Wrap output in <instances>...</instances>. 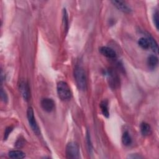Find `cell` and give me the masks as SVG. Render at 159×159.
Returning a JSON list of instances; mask_svg holds the SVG:
<instances>
[{"mask_svg":"<svg viewBox=\"0 0 159 159\" xmlns=\"http://www.w3.org/2000/svg\"><path fill=\"white\" fill-rule=\"evenodd\" d=\"M129 158H142V157H141L140 155H137V154H135V155H131V156H129Z\"/></svg>","mask_w":159,"mask_h":159,"instance_id":"7402d4cb","label":"cell"},{"mask_svg":"<svg viewBox=\"0 0 159 159\" xmlns=\"http://www.w3.org/2000/svg\"><path fill=\"white\" fill-rule=\"evenodd\" d=\"M141 131L144 136H149L151 134V128L147 123H142L141 124Z\"/></svg>","mask_w":159,"mask_h":159,"instance_id":"30bf717a","label":"cell"},{"mask_svg":"<svg viewBox=\"0 0 159 159\" xmlns=\"http://www.w3.org/2000/svg\"><path fill=\"white\" fill-rule=\"evenodd\" d=\"M147 39L149 42L150 47L152 49V51L155 53L157 54L158 53V44H157V42L155 41V40L153 37H152L150 35H148Z\"/></svg>","mask_w":159,"mask_h":159,"instance_id":"5bb4252c","label":"cell"},{"mask_svg":"<svg viewBox=\"0 0 159 159\" xmlns=\"http://www.w3.org/2000/svg\"><path fill=\"white\" fill-rule=\"evenodd\" d=\"M111 3L114 6H116L119 10L124 13H129L131 12V8L126 5V3L123 1H112Z\"/></svg>","mask_w":159,"mask_h":159,"instance_id":"52a82bcc","label":"cell"},{"mask_svg":"<svg viewBox=\"0 0 159 159\" xmlns=\"http://www.w3.org/2000/svg\"><path fill=\"white\" fill-rule=\"evenodd\" d=\"M100 108L101 109L102 113L104 117L108 118L109 116V112L108 109V103L106 100H103L100 104Z\"/></svg>","mask_w":159,"mask_h":159,"instance_id":"4fadbf2b","label":"cell"},{"mask_svg":"<svg viewBox=\"0 0 159 159\" xmlns=\"http://www.w3.org/2000/svg\"><path fill=\"white\" fill-rule=\"evenodd\" d=\"M57 91L59 98L62 101H67L70 99L71 93L68 85L65 82H60L57 86Z\"/></svg>","mask_w":159,"mask_h":159,"instance_id":"7a4b0ae2","label":"cell"},{"mask_svg":"<svg viewBox=\"0 0 159 159\" xmlns=\"http://www.w3.org/2000/svg\"><path fill=\"white\" fill-rule=\"evenodd\" d=\"M138 44L139 45V46L141 48H142L144 49H148L150 47L149 42L148 41L147 38L142 37V38L139 39V41H138Z\"/></svg>","mask_w":159,"mask_h":159,"instance_id":"2e32d148","label":"cell"},{"mask_svg":"<svg viewBox=\"0 0 159 159\" xmlns=\"http://www.w3.org/2000/svg\"><path fill=\"white\" fill-rule=\"evenodd\" d=\"M8 155L13 159H21L26 157L25 153L21 150H11L9 152Z\"/></svg>","mask_w":159,"mask_h":159,"instance_id":"9c48e42d","label":"cell"},{"mask_svg":"<svg viewBox=\"0 0 159 159\" xmlns=\"http://www.w3.org/2000/svg\"><path fill=\"white\" fill-rule=\"evenodd\" d=\"M19 90L24 100L29 101L31 98V92L29 85L24 82H22L19 84Z\"/></svg>","mask_w":159,"mask_h":159,"instance_id":"8992f818","label":"cell"},{"mask_svg":"<svg viewBox=\"0 0 159 159\" xmlns=\"http://www.w3.org/2000/svg\"><path fill=\"white\" fill-rule=\"evenodd\" d=\"M13 131V128L11 127H8L6 129L5 132V136H4V139L6 140L9 136V135L10 134V133L11 132V131Z\"/></svg>","mask_w":159,"mask_h":159,"instance_id":"d6986e66","label":"cell"},{"mask_svg":"<svg viewBox=\"0 0 159 159\" xmlns=\"http://www.w3.org/2000/svg\"><path fill=\"white\" fill-rule=\"evenodd\" d=\"M109 79V82H110V85L113 86L115 87L116 85L119 84V79L117 76V75L112 71H109V74H108Z\"/></svg>","mask_w":159,"mask_h":159,"instance_id":"8fae6325","label":"cell"},{"mask_svg":"<svg viewBox=\"0 0 159 159\" xmlns=\"http://www.w3.org/2000/svg\"><path fill=\"white\" fill-rule=\"evenodd\" d=\"M87 143H88V150H90V152H91L92 150V142H91V140H90V134L88 132L87 133Z\"/></svg>","mask_w":159,"mask_h":159,"instance_id":"ffe728a7","label":"cell"},{"mask_svg":"<svg viewBox=\"0 0 159 159\" xmlns=\"http://www.w3.org/2000/svg\"><path fill=\"white\" fill-rule=\"evenodd\" d=\"M41 106L43 109L47 112H51L52 111H54L55 104L54 101L51 99V98H44L41 101Z\"/></svg>","mask_w":159,"mask_h":159,"instance_id":"5b68a950","label":"cell"},{"mask_svg":"<svg viewBox=\"0 0 159 159\" xmlns=\"http://www.w3.org/2000/svg\"><path fill=\"white\" fill-rule=\"evenodd\" d=\"M100 53L104 56L109 59H115L116 57V52L108 47H101L100 48Z\"/></svg>","mask_w":159,"mask_h":159,"instance_id":"ba28073f","label":"cell"},{"mask_svg":"<svg viewBox=\"0 0 159 159\" xmlns=\"http://www.w3.org/2000/svg\"><path fill=\"white\" fill-rule=\"evenodd\" d=\"M0 96H1V99L2 100L5 102V103H7L8 101V95L6 93V92L4 91V90L2 88L1 89V93H0Z\"/></svg>","mask_w":159,"mask_h":159,"instance_id":"ac0fdd59","label":"cell"},{"mask_svg":"<svg viewBox=\"0 0 159 159\" xmlns=\"http://www.w3.org/2000/svg\"><path fill=\"white\" fill-rule=\"evenodd\" d=\"M153 19L154 24H155L157 29L158 30V26H159V23H158V13L157 11H155V13L153 14Z\"/></svg>","mask_w":159,"mask_h":159,"instance_id":"e0dca14e","label":"cell"},{"mask_svg":"<svg viewBox=\"0 0 159 159\" xmlns=\"http://www.w3.org/2000/svg\"><path fill=\"white\" fill-rule=\"evenodd\" d=\"M27 120H28L29 126H31L33 132L35 134L39 135L40 133H41V131H40L39 127V126L37 123V121L35 120L34 110H33L32 108H31V107H29L27 109Z\"/></svg>","mask_w":159,"mask_h":159,"instance_id":"3957f363","label":"cell"},{"mask_svg":"<svg viewBox=\"0 0 159 159\" xmlns=\"http://www.w3.org/2000/svg\"><path fill=\"white\" fill-rule=\"evenodd\" d=\"M66 156L68 158H79L80 149L78 145L75 142H70L66 147Z\"/></svg>","mask_w":159,"mask_h":159,"instance_id":"277c9868","label":"cell"},{"mask_svg":"<svg viewBox=\"0 0 159 159\" xmlns=\"http://www.w3.org/2000/svg\"><path fill=\"white\" fill-rule=\"evenodd\" d=\"M158 63V59L157 56L152 55L148 57L147 63L150 68L152 69L155 68L157 66Z\"/></svg>","mask_w":159,"mask_h":159,"instance_id":"7c38bea8","label":"cell"},{"mask_svg":"<svg viewBox=\"0 0 159 159\" xmlns=\"http://www.w3.org/2000/svg\"><path fill=\"white\" fill-rule=\"evenodd\" d=\"M123 144L126 146H129L132 143V139L128 132H124L122 136Z\"/></svg>","mask_w":159,"mask_h":159,"instance_id":"9a60e30c","label":"cell"},{"mask_svg":"<svg viewBox=\"0 0 159 159\" xmlns=\"http://www.w3.org/2000/svg\"><path fill=\"white\" fill-rule=\"evenodd\" d=\"M24 142H22L21 139H19V140L16 142V147H17L21 148V147L24 145Z\"/></svg>","mask_w":159,"mask_h":159,"instance_id":"44dd1931","label":"cell"},{"mask_svg":"<svg viewBox=\"0 0 159 159\" xmlns=\"http://www.w3.org/2000/svg\"><path fill=\"white\" fill-rule=\"evenodd\" d=\"M74 77L78 88L81 90L87 89V76L84 68L80 66H76L74 70Z\"/></svg>","mask_w":159,"mask_h":159,"instance_id":"6da1fadb","label":"cell"}]
</instances>
